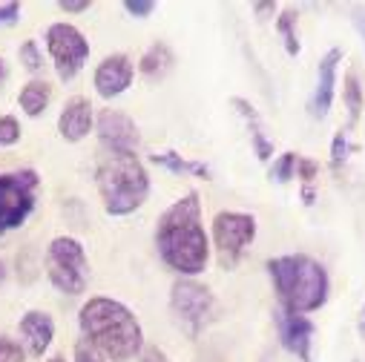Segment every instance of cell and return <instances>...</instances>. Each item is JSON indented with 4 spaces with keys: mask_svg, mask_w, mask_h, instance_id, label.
<instances>
[{
    "mask_svg": "<svg viewBox=\"0 0 365 362\" xmlns=\"http://www.w3.org/2000/svg\"><path fill=\"white\" fill-rule=\"evenodd\" d=\"M21 63L29 69V72H41L43 69V52L35 41H26L21 43Z\"/></svg>",
    "mask_w": 365,
    "mask_h": 362,
    "instance_id": "obj_25",
    "label": "cell"
},
{
    "mask_svg": "<svg viewBox=\"0 0 365 362\" xmlns=\"http://www.w3.org/2000/svg\"><path fill=\"white\" fill-rule=\"evenodd\" d=\"M4 279H6V264L0 262V282H4Z\"/></svg>",
    "mask_w": 365,
    "mask_h": 362,
    "instance_id": "obj_38",
    "label": "cell"
},
{
    "mask_svg": "<svg viewBox=\"0 0 365 362\" xmlns=\"http://www.w3.org/2000/svg\"><path fill=\"white\" fill-rule=\"evenodd\" d=\"M78 328L107 359L130 362L144 351V331L138 316L118 299L93 296L78 311Z\"/></svg>",
    "mask_w": 365,
    "mask_h": 362,
    "instance_id": "obj_2",
    "label": "cell"
},
{
    "mask_svg": "<svg viewBox=\"0 0 365 362\" xmlns=\"http://www.w3.org/2000/svg\"><path fill=\"white\" fill-rule=\"evenodd\" d=\"M21 18V4H0V26L15 24Z\"/></svg>",
    "mask_w": 365,
    "mask_h": 362,
    "instance_id": "obj_31",
    "label": "cell"
},
{
    "mask_svg": "<svg viewBox=\"0 0 365 362\" xmlns=\"http://www.w3.org/2000/svg\"><path fill=\"white\" fill-rule=\"evenodd\" d=\"M297 21H299V12L297 9H285L279 18H277V32L282 35V43H285V52L291 58H297L302 52L299 46V35H297Z\"/></svg>",
    "mask_w": 365,
    "mask_h": 362,
    "instance_id": "obj_21",
    "label": "cell"
},
{
    "mask_svg": "<svg viewBox=\"0 0 365 362\" xmlns=\"http://www.w3.org/2000/svg\"><path fill=\"white\" fill-rule=\"evenodd\" d=\"M43 38H46V49H49V58L55 63L58 78L61 81H72L83 69V63L89 58V41L83 38V32L78 26L63 24V21L52 24Z\"/></svg>",
    "mask_w": 365,
    "mask_h": 362,
    "instance_id": "obj_9",
    "label": "cell"
},
{
    "mask_svg": "<svg viewBox=\"0 0 365 362\" xmlns=\"http://www.w3.org/2000/svg\"><path fill=\"white\" fill-rule=\"evenodd\" d=\"M138 362H170V359H167V353H164L161 348H155V345H150V348H144V351H141V356H138Z\"/></svg>",
    "mask_w": 365,
    "mask_h": 362,
    "instance_id": "obj_32",
    "label": "cell"
},
{
    "mask_svg": "<svg viewBox=\"0 0 365 362\" xmlns=\"http://www.w3.org/2000/svg\"><path fill=\"white\" fill-rule=\"evenodd\" d=\"M230 107L245 118L256 158H259V161H270V155H273V141L264 135V127H262V118H259L256 107H253L247 98H239V95H233V98H230Z\"/></svg>",
    "mask_w": 365,
    "mask_h": 362,
    "instance_id": "obj_16",
    "label": "cell"
},
{
    "mask_svg": "<svg viewBox=\"0 0 365 362\" xmlns=\"http://www.w3.org/2000/svg\"><path fill=\"white\" fill-rule=\"evenodd\" d=\"M21 141V121L15 115H0V147H12Z\"/></svg>",
    "mask_w": 365,
    "mask_h": 362,
    "instance_id": "obj_24",
    "label": "cell"
},
{
    "mask_svg": "<svg viewBox=\"0 0 365 362\" xmlns=\"http://www.w3.org/2000/svg\"><path fill=\"white\" fill-rule=\"evenodd\" d=\"M342 61V49L334 46L319 58L317 66V86H314V98H311V115L314 118H325L331 113L334 104V93H336V69Z\"/></svg>",
    "mask_w": 365,
    "mask_h": 362,
    "instance_id": "obj_13",
    "label": "cell"
},
{
    "mask_svg": "<svg viewBox=\"0 0 365 362\" xmlns=\"http://www.w3.org/2000/svg\"><path fill=\"white\" fill-rule=\"evenodd\" d=\"M4 81H6V61L0 58V83H4Z\"/></svg>",
    "mask_w": 365,
    "mask_h": 362,
    "instance_id": "obj_37",
    "label": "cell"
},
{
    "mask_svg": "<svg viewBox=\"0 0 365 362\" xmlns=\"http://www.w3.org/2000/svg\"><path fill=\"white\" fill-rule=\"evenodd\" d=\"M24 359H26V351L21 348V342L0 336V362H24Z\"/></svg>",
    "mask_w": 365,
    "mask_h": 362,
    "instance_id": "obj_27",
    "label": "cell"
},
{
    "mask_svg": "<svg viewBox=\"0 0 365 362\" xmlns=\"http://www.w3.org/2000/svg\"><path fill=\"white\" fill-rule=\"evenodd\" d=\"M150 161L158 164V167H164V170H170V172H175V175H196V178H205V181L213 178V172H210V167L205 161H187V158H181L175 150L153 152Z\"/></svg>",
    "mask_w": 365,
    "mask_h": 362,
    "instance_id": "obj_18",
    "label": "cell"
},
{
    "mask_svg": "<svg viewBox=\"0 0 365 362\" xmlns=\"http://www.w3.org/2000/svg\"><path fill=\"white\" fill-rule=\"evenodd\" d=\"M155 247L161 262L181 274V279L205 274L210 262V239L202 224V199L196 190L185 193L158 216Z\"/></svg>",
    "mask_w": 365,
    "mask_h": 362,
    "instance_id": "obj_1",
    "label": "cell"
},
{
    "mask_svg": "<svg viewBox=\"0 0 365 362\" xmlns=\"http://www.w3.org/2000/svg\"><path fill=\"white\" fill-rule=\"evenodd\" d=\"M213 247H216V259L225 270H233L245 250L253 244L256 239V219L250 213H239V210H222L213 216Z\"/></svg>",
    "mask_w": 365,
    "mask_h": 362,
    "instance_id": "obj_8",
    "label": "cell"
},
{
    "mask_svg": "<svg viewBox=\"0 0 365 362\" xmlns=\"http://www.w3.org/2000/svg\"><path fill=\"white\" fill-rule=\"evenodd\" d=\"M89 6H93V0H61V4H58V9L66 12V15H81Z\"/></svg>",
    "mask_w": 365,
    "mask_h": 362,
    "instance_id": "obj_30",
    "label": "cell"
},
{
    "mask_svg": "<svg viewBox=\"0 0 365 362\" xmlns=\"http://www.w3.org/2000/svg\"><path fill=\"white\" fill-rule=\"evenodd\" d=\"M49 101H52V83H49V81H41V78L29 81V83L21 89V95H18V104H21V110H24L29 118L43 115L46 107H49Z\"/></svg>",
    "mask_w": 365,
    "mask_h": 362,
    "instance_id": "obj_19",
    "label": "cell"
},
{
    "mask_svg": "<svg viewBox=\"0 0 365 362\" xmlns=\"http://www.w3.org/2000/svg\"><path fill=\"white\" fill-rule=\"evenodd\" d=\"M297 161H299L297 152H282L277 161L270 164V181H277V185H288L291 178H297Z\"/></svg>",
    "mask_w": 365,
    "mask_h": 362,
    "instance_id": "obj_22",
    "label": "cell"
},
{
    "mask_svg": "<svg viewBox=\"0 0 365 362\" xmlns=\"http://www.w3.org/2000/svg\"><path fill=\"white\" fill-rule=\"evenodd\" d=\"M351 21H354V26H356V32H359V38H362V43H365V9H354Z\"/></svg>",
    "mask_w": 365,
    "mask_h": 362,
    "instance_id": "obj_33",
    "label": "cell"
},
{
    "mask_svg": "<svg viewBox=\"0 0 365 362\" xmlns=\"http://www.w3.org/2000/svg\"><path fill=\"white\" fill-rule=\"evenodd\" d=\"M46 276L55 291L66 296H81L89 285L86 250L75 236H58L46 247Z\"/></svg>",
    "mask_w": 365,
    "mask_h": 362,
    "instance_id": "obj_5",
    "label": "cell"
},
{
    "mask_svg": "<svg viewBox=\"0 0 365 362\" xmlns=\"http://www.w3.org/2000/svg\"><path fill=\"white\" fill-rule=\"evenodd\" d=\"M273 325H277V333H279V345L288 353H294L299 362H311L317 325L305 314H291L285 308H277L273 311Z\"/></svg>",
    "mask_w": 365,
    "mask_h": 362,
    "instance_id": "obj_10",
    "label": "cell"
},
{
    "mask_svg": "<svg viewBox=\"0 0 365 362\" xmlns=\"http://www.w3.org/2000/svg\"><path fill=\"white\" fill-rule=\"evenodd\" d=\"M253 12H259V18H267L264 12H277V4H256Z\"/></svg>",
    "mask_w": 365,
    "mask_h": 362,
    "instance_id": "obj_35",
    "label": "cell"
},
{
    "mask_svg": "<svg viewBox=\"0 0 365 362\" xmlns=\"http://www.w3.org/2000/svg\"><path fill=\"white\" fill-rule=\"evenodd\" d=\"M342 104L348 107V124L354 127L362 115V86H359V78L354 69H348L342 78Z\"/></svg>",
    "mask_w": 365,
    "mask_h": 362,
    "instance_id": "obj_20",
    "label": "cell"
},
{
    "mask_svg": "<svg viewBox=\"0 0 365 362\" xmlns=\"http://www.w3.org/2000/svg\"><path fill=\"white\" fill-rule=\"evenodd\" d=\"M173 66H175V55H173V49H170L164 41H155V43L141 55V61H138L141 75H144L147 81H153V83L164 81Z\"/></svg>",
    "mask_w": 365,
    "mask_h": 362,
    "instance_id": "obj_17",
    "label": "cell"
},
{
    "mask_svg": "<svg viewBox=\"0 0 365 362\" xmlns=\"http://www.w3.org/2000/svg\"><path fill=\"white\" fill-rule=\"evenodd\" d=\"M302 202H305L308 207L317 202V190H314V185H302Z\"/></svg>",
    "mask_w": 365,
    "mask_h": 362,
    "instance_id": "obj_34",
    "label": "cell"
},
{
    "mask_svg": "<svg viewBox=\"0 0 365 362\" xmlns=\"http://www.w3.org/2000/svg\"><path fill=\"white\" fill-rule=\"evenodd\" d=\"M356 331H359V336L365 339V302H362V308H359V319H356Z\"/></svg>",
    "mask_w": 365,
    "mask_h": 362,
    "instance_id": "obj_36",
    "label": "cell"
},
{
    "mask_svg": "<svg viewBox=\"0 0 365 362\" xmlns=\"http://www.w3.org/2000/svg\"><path fill=\"white\" fill-rule=\"evenodd\" d=\"M267 276L277 291L279 308L291 314L319 311L331 296V276L319 259L305 253H285L267 259Z\"/></svg>",
    "mask_w": 365,
    "mask_h": 362,
    "instance_id": "obj_3",
    "label": "cell"
},
{
    "mask_svg": "<svg viewBox=\"0 0 365 362\" xmlns=\"http://www.w3.org/2000/svg\"><path fill=\"white\" fill-rule=\"evenodd\" d=\"M21 342L32 356H43L55 339V319L46 311H26L18 322Z\"/></svg>",
    "mask_w": 365,
    "mask_h": 362,
    "instance_id": "obj_15",
    "label": "cell"
},
{
    "mask_svg": "<svg viewBox=\"0 0 365 362\" xmlns=\"http://www.w3.org/2000/svg\"><path fill=\"white\" fill-rule=\"evenodd\" d=\"M96 185L110 216L135 213L150 196V175L133 150H107L96 167Z\"/></svg>",
    "mask_w": 365,
    "mask_h": 362,
    "instance_id": "obj_4",
    "label": "cell"
},
{
    "mask_svg": "<svg viewBox=\"0 0 365 362\" xmlns=\"http://www.w3.org/2000/svg\"><path fill=\"white\" fill-rule=\"evenodd\" d=\"M124 9L133 18H150L155 12V0H124Z\"/></svg>",
    "mask_w": 365,
    "mask_h": 362,
    "instance_id": "obj_29",
    "label": "cell"
},
{
    "mask_svg": "<svg viewBox=\"0 0 365 362\" xmlns=\"http://www.w3.org/2000/svg\"><path fill=\"white\" fill-rule=\"evenodd\" d=\"M46 362H66V359H63V356H49Z\"/></svg>",
    "mask_w": 365,
    "mask_h": 362,
    "instance_id": "obj_39",
    "label": "cell"
},
{
    "mask_svg": "<svg viewBox=\"0 0 365 362\" xmlns=\"http://www.w3.org/2000/svg\"><path fill=\"white\" fill-rule=\"evenodd\" d=\"M96 133H98V141L104 150H133L135 152L141 144L135 121L118 110H104L96 121Z\"/></svg>",
    "mask_w": 365,
    "mask_h": 362,
    "instance_id": "obj_12",
    "label": "cell"
},
{
    "mask_svg": "<svg viewBox=\"0 0 365 362\" xmlns=\"http://www.w3.org/2000/svg\"><path fill=\"white\" fill-rule=\"evenodd\" d=\"M41 187V175L32 167L0 172V236L18 230L35 210V193Z\"/></svg>",
    "mask_w": 365,
    "mask_h": 362,
    "instance_id": "obj_6",
    "label": "cell"
},
{
    "mask_svg": "<svg viewBox=\"0 0 365 362\" xmlns=\"http://www.w3.org/2000/svg\"><path fill=\"white\" fill-rule=\"evenodd\" d=\"M93 130H96V115H93V104H89V98H83V95L66 98V104H63V110L58 115L61 138L69 141V144H78Z\"/></svg>",
    "mask_w": 365,
    "mask_h": 362,
    "instance_id": "obj_14",
    "label": "cell"
},
{
    "mask_svg": "<svg viewBox=\"0 0 365 362\" xmlns=\"http://www.w3.org/2000/svg\"><path fill=\"white\" fill-rule=\"evenodd\" d=\"M348 150H351V144H348V133L339 130V133L334 135V141H331V170H334V172H339V170L345 167V161H348Z\"/></svg>",
    "mask_w": 365,
    "mask_h": 362,
    "instance_id": "obj_23",
    "label": "cell"
},
{
    "mask_svg": "<svg viewBox=\"0 0 365 362\" xmlns=\"http://www.w3.org/2000/svg\"><path fill=\"white\" fill-rule=\"evenodd\" d=\"M170 311L175 314V319L190 336H199L216 319L219 305L207 285L196 279H178L170 288Z\"/></svg>",
    "mask_w": 365,
    "mask_h": 362,
    "instance_id": "obj_7",
    "label": "cell"
},
{
    "mask_svg": "<svg viewBox=\"0 0 365 362\" xmlns=\"http://www.w3.org/2000/svg\"><path fill=\"white\" fill-rule=\"evenodd\" d=\"M72 356H75V362H107V356L89 342V339H78L75 342V351H72Z\"/></svg>",
    "mask_w": 365,
    "mask_h": 362,
    "instance_id": "obj_26",
    "label": "cell"
},
{
    "mask_svg": "<svg viewBox=\"0 0 365 362\" xmlns=\"http://www.w3.org/2000/svg\"><path fill=\"white\" fill-rule=\"evenodd\" d=\"M133 78H135V66H133L130 55L115 52V55H107L98 63V69L93 75V83H96V93L104 101H113V98L124 95L127 89L133 86Z\"/></svg>",
    "mask_w": 365,
    "mask_h": 362,
    "instance_id": "obj_11",
    "label": "cell"
},
{
    "mask_svg": "<svg viewBox=\"0 0 365 362\" xmlns=\"http://www.w3.org/2000/svg\"><path fill=\"white\" fill-rule=\"evenodd\" d=\"M317 175H319V164L314 158H302L299 155V161H297V178L302 181V185H314Z\"/></svg>",
    "mask_w": 365,
    "mask_h": 362,
    "instance_id": "obj_28",
    "label": "cell"
}]
</instances>
